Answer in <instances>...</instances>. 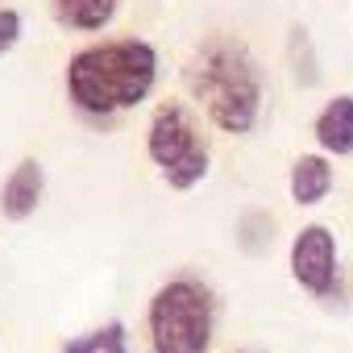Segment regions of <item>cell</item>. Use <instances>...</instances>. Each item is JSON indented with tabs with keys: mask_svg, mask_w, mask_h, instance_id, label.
Listing matches in <instances>:
<instances>
[{
	"mask_svg": "<svg viewBox=\"0 0 353 353\" xmlns=\"http://www.w3.org/2000/svg\"><path fill=\"white\" fill-rule=\"evenodd\" d=\"M216 332V295L204 279L179 274L145 303L150 353H208Z\"/></svg>",
	"mask_w": 353,
	"mask_h": 353,
	"instance_id": "obj_3",
	"label": "cell"
},
{
	"mask_svg": "<svg viewBox=\"0 0 353 353\" xmlns=\"http://www.w3.org/2000/svg\"><path fill=\"white\" fill-rule=\"evenodd\" d=\"M237 353H250V349H237Z\"/></svg>",
	"mask_w": 353,
	"mask_h": 353,
	"instance_id": "obj_12",
	"label": "cell"
},
{
	"mask_svg": "<svg viewBox=\"0 0 353 353\" xmlns=\"http://www.w3.org/2000/svg\"><path fill=\"white\" fill-rule=\"evenodd\" d=\"M59 353H129V332H125L121 320H108V324H100L92 332L71 336Z\"/></svg>",
	"mask_w": 353,
	"mask_h": 353,
	"instance_id": "obj_10",
	"label": "cell"
},
{
	"mask_svg": "<svg viewBox=\"0 0 353 353\" xmlns=\"http://www.w3.org/2000/svg\"><path fill=\"white\" fill-rule=\"evenodd\" d=\"M158 79V50L145 38H112L71 54L63 83L83 117H117L137 108Z\"/></svg>",
	"mask_w": 353,
	"mask_h": 353,
	"instance_id": "obj_1",
	"label": "cell"
},
{
	"mask_svg": "<svg viewBox=\"0 0 353 353\" xmlns=\"http://www.w3.org/2000/svg\"><path fill=\"white\" fill-rule=\"evenodd\" d=\"M17 42H21V13L9 9V5H0V59H5Z\"/></svg>",
	"mask_w": 353,
	"mask_h": 353,
	"instance_id": "obj_11",
	"label": "cell"
},
{
	"mask_svg": "<svg viewBox=\"0 0 353 353\" xmlns=\"http://www.w3.org/2000/svg\"><path fill=\"white\" fill-rule=\"evenodd\" d=\"M287 266L295 287H303L316 299H332L336 283H341V250H336V233L328 225H303L291 237L287 250Z\"/></svg>",
	"mask_w": 353,
	"mask_h": 353,
	"instance_id": "obj_5",
	"label": "cell"
},
{
	"mask_svg": "<svg viewBox=\"0 0 353 353\" xmlns=\"http://www.w3.org/2000/svg\"><path fill=\"white\" fill-rule=\"evenodd\" d=\"M336 183V174H332V162L328 154H299L291 162V179H287V192H291V204L299 208H316L328 200Z\"/></svg>",
	"mask_w": 353,
	"mask_h": 353,
	"instance_id": "obj_8",
	"label": "cell"
},
{
	"mask_svg": "<svg viewBox=\"0 0 353 353\" xmlns=\"http://www.w3.org/2000/svg\"><path fill=\"white\" fill-rule=\"evenodd\" d=\"M145 154L158 166L162 183L170 192L200 188L208 179V166H212L208 133L183 100H166V104L154 108L150 129H145Z\"/></svg>",
	"mask_w": 353,
	"mask_h": 353,
	"instance_id": "obj_4",
	"label": "cell"
},
{
	"mask_svg": "<svg viewBox=\"0 0 353 353\" xmlns=\"http://www.w3.org/2000/svg\"><path fill=\"white\" fill-rule=\"evenodd\" d=\"M312 137H316L320 154H328V158H349V154H353V92L332 96V100L316 112Z\"/></svg>",
	"mask_w": 353,
	"mask_h": 353,
	"instance_id": "obj_7",
	"label": "cell"
},
{
	"mask_svg": "<svg viewBox=\"0 0 353 353\" xmlns=\"http://www.w3.org/2000/svg\"><path fill=\"white\" fill-rule=\"evenodd\" d=\"M42 192H46V170H42V162L38 158H21L9 170L5 188H0V216L13 221V225L30 221L38 212V204H42Z\"/></svg>",
	"mask_w": 353,
	"mask_h": 353,
	"instance_id": "obj_6",
	"label": "cell"
},
{
	"mask_svg": "<svg viewBox=\"0 0 353 353\" xmlns=\"http://www.w3.org/2000/svg\"><path fill=\"white\" fill-rule=\"evenodd\" d=\"M183 83L200 112H208V121L229 137H245L262 117V71L229 34H212L192 50L183 63Z\"/></svg>",
	"mask_w": 353,
	"mask_h": 353,
	"instance_id": "obj_2",
	"label": "cell"
},
{
	"mask_svg": "<svg viewBox=\"0 0 353 353\" xmlns=\"http://www.w3.org/2000/svg\"><path fill=\"white\" fill-rule=\"evenodd\" d=\"M117 17V0H54V21L75 34H96Z\"/></svg>",
	"mask_w": 353,
	"mask_h": 353,
	"instance_id": "obj_9",
	"label": "cell"
}]
</instances>
